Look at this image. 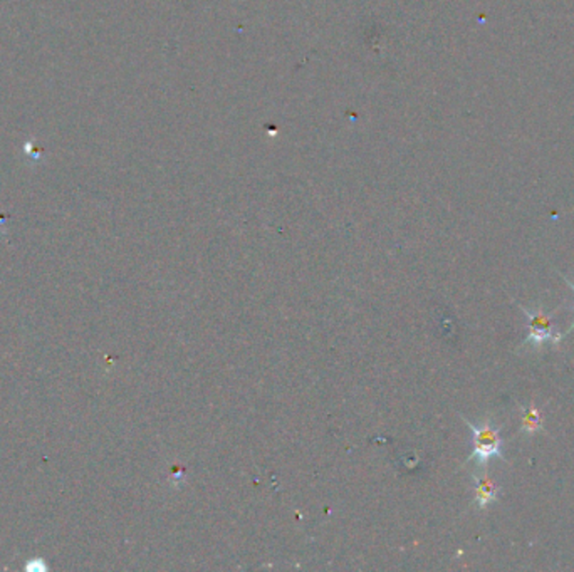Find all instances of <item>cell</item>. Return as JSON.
I'll return each instance as SVG.
<instances>
[{"label": "cell", "mask_w": 574, "mask_h": 572, "mask_svg": "<svg viewBox=\"0 0 574 572\" xmlns=\"http://www.w3.org/2000/svg\"><path fill=\"white\" fill-rule=\"evenodd\" d=\"M464 421L473 433V452L469 460H475L481 467L487 465L490 458L499 457L504 460V442L500 438V428H496L492 421H484L482 425H475L467 418H464Z\"/></svg>", "instance_id": "1"}, {"label": "cell", "mask_w": 574, "mask_h": 572, "mask_svg": "<svg viewBox=\"0 0 574 572\" xmlns=\"http://www.w3.org/2000/svg\"><path fill=\"white\" fill-rule=\"evenodd\" d=\"M523 309L524 314L529 319V336L525 338L524 343H533L534 346L551 341V343L560 344L562 339L561 332L554 326V312L546 314L543 309H537L536 312H529L527 309Z\"/></svg>", "instance_id": "2"}, {"label": "cell", "mask_w": 574, "mask_h": 572, "mask_svg": "<svg viewBox=\"0 0 574 572\" xmlns=\"http://www.w3.org/2000/svg\"><path fill=\"white\" fill-rule=\"evenodd\" d=\"M562 279L566 280V284H568V286H570V287H571V289H573L574 291V284L573 282H571V280L568 279V277H564V276H562ZM574 330V322L573 324H571V328H570V331H573Z\"/></svg>", "instance_id": "5"}, {"label": "cell", "mask_w": 574, "mask_h": 572, "mask_svg": "<svg viewBox=\"0 0 574 572\" xmlns=\"http://www.w3.org/2000/svg\"><path fill=\"white\" fill-rule=\"evenodd\" d=\"M475 482V502L481 509L498 500L499 487L487 475H473Z\"/></svg>", "instance_id": "3"}, {"label": "cell", "mask_w": 574, "mask_h": 572, "mask_svg": "<svg viewBox=\"0 0 574 572\" xmlns=\"http://www.w3.org/2000/svg\"><path fill=\"white\" fill-rule=\"evenodd\" d=\"M523 430L525 433H536L543 428V415L534 405L529 409H524Z\"/></svg>", "instance_id": "4"}]
</instances>
